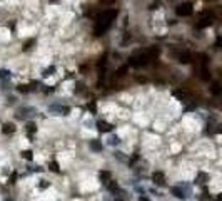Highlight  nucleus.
Here are the masks:
<instances>
[{
  "instance_id": "nucleus-1",
  "label": "nucleus",
  "mask_w": 222,
  "mask_h": 201,
  "mask_svg": "<svg viewBox=\"0 0 222 201\" xmlns=\"http://www.w3.org/2000/svg\"><path fill=\"white\" fill-rule=\"evenodd\" d=\"M172 195L176 196V198H179V200H186V193H184L182 188H179V186L172 188Z\"/></svg>"
},
{
  "instance_id": "nucleus-4",
  "label": "nucleus",
  "mask_w": 222,
  "mask_h": 201,
  "mask_svg": "<svg viewBox=\"0 0 222 201\" xmlns=\"http://www.w3.org/2000/svg\"><path fill=\"white\" fill-rule=\"evenodd\" d=\"M199 179H201V183H204V179H207L206 174H199Z\"/></svg>"
},
{
  "instance_id": "nucleus-3",
  "label": "nucleus",
  "mask_w": 222,
  "mask_h": 201,
  "mask_svg": "<svg viewBox=\"0 0 222 201\" xmlns=\"http://www.w3.org/2000/svg\"><path fill=\"white\" fill-rule=\"evenodd\" d=\"M110 178V174L109 173H100V181H104V183H107V179Z\"/></svg>"
},
{
  "instance_id": "nucleus-5",
  "label": "nucleus",
  "mask_w": 222,
  "mask_h": 201,
  "mask_svg": "<svg viewBox=\"0 0 222 201\" xmlns=\"http://www.w3.org/2000/svg\"><path fill=\"white\" fill-rule=\"evenodd\" d=\"M139 201H149V198H145V196H142V198H140Z\"/></svg>"
},
{
  "instance_id": "nucleus-2",
  "label": "nucleus",
  "mask_w": 222,
  "mask_h": 201,
  "mask_svg": "<svg viewBox=\"0 0 222 201\" xmlns=\"http://www.w3.org/2000/svg\"><path fill=\"white\" fill-rule=\"evenodd\" d=\"M154 181L157 184H164V174L162 173H155L154 174Z\"/></svg>"
}]
</instances>
